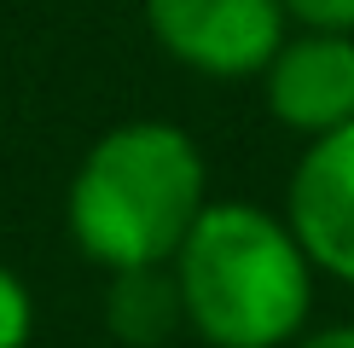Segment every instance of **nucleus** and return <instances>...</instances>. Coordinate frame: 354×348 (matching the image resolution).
<instances>
[{"mask_svg": "<svg viewBox=\"0 0 354 348\" xmlns=\"http://www.w3.org/2000/svg\"><path fill=\"white\" fill-rule=\"evenodd\" d=\"M261 99L273 122L302 139L354 122V35L348 29H297L261 70Z\"/></svg>", "mask_w": 354, "mask_h": 348, "instance_id": "20e7f679", "label": "nucleus"}, {"mask_svg": "<svg viewBox=\"0 0 354 348\" xmlns=\"http://www.w3.org/2000/svg\"><path fill=\"white\" fill-rule=\"evenodd\" d=\"M29 331H35V302H29V284L0 261V348H29Z\"/></svg>", "mask_w": 354, "mask_h": 348, "instance_id": "0eeeda50", "label": "nucleus"}, {"mask_svg": "<svg viewBox=\"0 0 354 348\" xmlns=\"http://www.w3.org/2000/svg\"><path fill=\"white\" fill-rule=\"evenodd\" d=\"M186 325L209 348H285L314 313V255L261 203H203L174 250Z\"/></svg>", "mask_w": 354, "mask_h": 348, "instance_id": "f257e3e1", "label": "nucleus"}, {"mask_svg": "<svg viewBox=\"0 0 354 348\" xmlns=\"http://www.w3.org/2000/svg\"><path fill=\"white\" fill-rule=\"evenodd\" d=\"M290 348H354V325H326V331H308Z\"/></svg>", "mask_w": 354, "mask_h": 348, "instance_id": "1a4fd4ad", "label": "nucleus"}, {"mask_svg": "<svg viewBox=\"0 0 354 348\" xmlns=\"http://www.w3.org/2000/svg\"><path fill=\"white\" fill-rule=\"evenodd\" d=\"M285 18L297 29H348L354 35V0H285Z\"/></svg>", "mask_w": 354, "mask_h": 348, "instance_id": "6e6552de", "label": "nucleus"}, {"mask_svg": "<svg viewBox=\"0 0 354 348\" xmlns=\"http://www.w3.org/2000/svg\"><path fill=\"white\" fill-rule=\"evenodd\" d=\"M140 12L174 64L215 81L261 76L290 35L285 0H140Z\"/></svg>", "mask_w": 354, "mask_h": 348, "instance_id": "7ed1b4c3", "label": "nucleus"}, {"mask_svg": "<svg viewBox=\"0 0 354 348\" xmlns=\"http://www.w3.org/2000/svg\"><path fill=\"white\" fill-rule=\"evenodd\" d=\"M105 319L128 348H157L186 325V302L174 284V267H122L111 273Z\"/></svg>", "mask_w": 354, "mask_h": 348, "instance_id": "423d86ee", "label": "nucleus"}, {"mask_svg": "<svg viewBox=\"0 0 354 348\" xmlns=\"http://www.w3.org/2000/svg\"><path fill=\"white\" fill-rule=\"evenodd\" d=\"M209 203V168L186 128L122 122L87 145L64 197L70 238L87 261L122 267H169L192 221Z\"/></svg>", "mask_w": 354, "mask_h": 348, "instance_id": "f03ea898", "label": "nucleus"}, {"mask_svg": "<svg viewBox=\"0 0 354 348\" xmlns=\"http://www.w3.org/2000/svg\"><path fill=\"white\" fill-rule=\"evenodd\" d=\"M285 221L319 273L354 284V122L308 139L285 186Z\"/></svg>", "mask_w": 354, "mask_h": 348, "instance_id": "39448f33", "label": "nucleus"}]
</instances>
